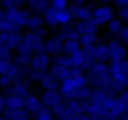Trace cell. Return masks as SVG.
Segmentation results:
<instances>
[{
  "mask_svg": "<svg viewBox=\"0 0 128 120\" xmlns=\"http://www.w3.org/2000/svg\"><path fill=\"white\" fill-rule=\"evenodd\" d=\"M116 18H120L122 22H126V24H128V6H124V8H118Z\"/></svg>",
  "mask_w": 128,
  "mask_h": 120,
  "instance_id": "obj_33",
  "label": "cell"
},
{
  "mask_svg": "<svg viewBox=\"0 0 128 120\" xmlns=\"http://www.w3.org/2000/svg\"><path fill=\"white\" fill-rule=\"evenodd\" d=\"M59 38L63 42H73V40H79V34L75 30V26H65L61 30V34H59Z\"/></svg>",
  "mask_w": 128,
  "mask_h": 120,
  "instance_id": "obj_21",
  "label": "cell"
},
{
  "mask_svg": "<svg viewBox=\"0 0 128 120\" xmlns=\"http://www.w3.org/2000/svg\"><path fill=\"white\" fill-rule=\"evenodd\" d=\"M53 63H51V55H48L46 51H42V53H36L32 57V63H30V69L34 71H40V73H48V69L51 67Z\"/></svg>",
  "mask_w": 128,
  "mask_h": 120,
  "instance_id": "obj_8",
  "label": "cell"
},
{
  "mask_svg": "<svg viewBox=\"0 0 128 120\" xmlns=\"http://www.w3.org/2000/svg\"><path fill=\"white\" fill-rule=\"evenodd\" d=\"M24 108L30 112V114H36V112H40L44 104H42V96H38V94H28L26 96V102H24Z\"/></svg>",
  "mask_w": 128,
  "mask_h": 120,
  "instance_id": "obj_15",
  "label": "cell"
},
{
  "mask_svg": "<svg viewBox=\"0 0 128 120\" xmlns=\"http://www.w3.org/2000/svg\"><path fill=\"white\" fill-rule=\"evenodd\" d=\"M30 10L24 8H14V10H4V18L0 20V30L6 34H20L22 28L28 26L30 20Z\"/></svg>",
  "mask_w": 128,
  "mask_h": 120,
  "instance_id": "obj_1",
  "label": "cell"
},
{
  "mask_svg": "<svg viewBox=\"0 0 128 120\" xmlns=\"http://www.w3.org/2000/svg\"><path fill=\"white\" fill-rule=\"evenodd\" d=\"M0 120H10V118H8V116H6V114H4V116H0Z\"/></svg>",
  "mask_w": 128,
  "mask_h": 120,
  "instance_id": "obj_40",
  "label": "cell"
},
{
  "mask_svg": "<svg viewBox=\"0 0 128 120\" xmlns=\"http://www.w3.org/2000/svg\"><path fill=\"white\" fill-rule=\"evenodd\" d=\"M26 4H28V10H30V14L44 16V14L49 10V6H51V0H28Z\"/></svg>",
  "mask_w": 128,
  "mask_h": 120,
  "instance_id": "obj_13",
  "label": "cell"
},
{
  "mask_svg": "<svg viewBox=\"0 0 128 120\" xmlns=\"http://www.w3.org/2000/svg\"><path fill=\"white\" fill-rule=\"evenodd\" d=\"M69 10H71V14H73V18H75L77 22L91 20V18H93V8L87 6V4H73Z\"/></svg>",
  "mask_w": 128,
  "mask_h": 120,
  "instance_id": "obj_12",
  "label": "cell"
},
{
  "mask_svg": "<svg viewBox=\"0 0 128 120\" xmlns=\"http://www.w3.org/2000/svg\"><path fill=\"white\" fill-rule=\"evenodd\" d=\"M42 104L46 106V108H49V110H53V108L63 104V94H61L59 90H44V94H42Z\"/></svg>",
  "mask_w": 128,
  "mask_h": 120,
  "instance_id": "obj_10",
  "label": "cell"
},
{
  "mask_svg": "<svg viewBox=\"0 0 128 120\" xmlns=\"http://www.w3.org/2000/svg\"><path fill=\"white\" fill-rule=\"evenodd\" d=\"M118 100H120V106H122V112H124V116H126V114H128V89L124 90V92H120Z\"/></svg>",
  "mask_w": 128,
  "mask_h": 120,
  "instance_id": "obj_30",
  "label": "cell"
},
{
  "mask_svg": "<svg viewBox=\"0 0 128 120\" xmlns=\"http://www.w3.org/2000/svg\"><path fill=\"white\" fill-rule=\"evenodd\" d=\"M12 65H14V59L12 61H0V77L8 75L10 69H12Z\"/></svg>",
  "mask_w": 128,
  "mask_h": 120,
  "instance_id": "obj_31",
  "label": "cell"
},
{
  "mask_svg": "<svg viewBox=\"0 0 128 120\" xmlns=\"http://www.w3.org/2000/svg\"><path fill=\"white\" fill-rule=\"evenodd\" d=\"M91 57L93 61H104L108 59V44H96L91 47Z\"/></svg>",
  "mask_w": 128,
  "mask_h": 120,
  "instance_id": "obj_16",
  "label": "cell"
},
{
  "mask_svg": "<svg viewBox=\"0 0 128 120\" xmlns=\"http://www.w3.org/2000/svg\"><path fill=\"white\" fill-rule=\"evenodd\" d=\"M24 102H26V98H22V96L12 94V92L6 90V110H22Z\"/></svg>",
  "mask_w": 128,
  "mask_h": 120,
  "instance_id": "obj_17",
  "label": "cell"
},
{
  "mask_svg": "<svg viewBox=\"0 0 128 120\" xmlns=\"http://www.w3.org/2000/svg\"><path fill=\"white\" fill-rule=\"evenodd\" d=\"M6 114V92H0V116Z\"/></svg>",
  "mask_w": 128,
  "mask_h": 120,
  "instance_id": "obj_34",
  "label": "cell"
},
{
  "mask_svg": "<svg viewBox=\"0 0 128 120\" xmlns=\"http://www.w3.org/2000/svg\"><path fill=\"white\" fill-rule=\"evenodd\" d=\"M63 40L59 38V36H55V38H48L46 40V44H44V51L48 53V55H55V57H59V55H63Z\"/></svg>",
  "mask_w": 128,
  "mask_h": 120,
  "instance_id": "obj_11",
  "label": "cell"
},
{
  "mask_svg": "<svg viewBox=\"0 0 128 120\" xmlns=\"http://www.w3.org/2000/svg\"><path fill=\"white\" fill-rule=\"evenodd\" d=\"M59 79L53 75L51 71H48V73H44L42 75V79H40V85L44 87V90H59Z\"/></svg>",
  "mask_w": 128,
  "mask_h": 120,
  "instance_id": "obj_14",
  "label": "cell"
},
{
  "mask_svg": "<svg viewBox=\"0 0 128 120\" xmlns=\"http://www.w3.org/2000/svg\"><path fill=\"white\" fill-rule=\"evenodd\" d=\"M51 73L57 77L59 81L69 79V77L75 73V67H73L71 57H67V55H59V57H55V59H53V67H51Z\"/></svg>",
  "mask_w": 128,
  "mask_h": 120,
  "instance_id": "obj_5",
  "label": "cell"
},
{
  "mask_svg": "<svg viewBox=\"0 0 128 120\" xmlns=\"http://www.w3.org/2000/svg\"><path fill=\"white\" fill-rule=\"evenodd\" d=\"M8 92H12V94H18V96L26 98L28 94H32V92H30V83H28L26 79H22V81H16V83L12 85V89H8Z\"/></svg>",
  "mask_w": 128,
  "mask_h": 120,
  "instance_id": "obj_18",
  "label": "cell"
},
{
  "mask_svg": "<svg viewBox=\"0 0 128 120\" xmlns=\"http://www.w3.org/2000/svg\"><path fill=\"white\" fill-rule=\"evenodd\" d=\"M112 18H116V14H114L112 6H108V4H96L93 8V18L91 20L96 26H106Z\"/></svg>",
  "mask_w": 128,
  "mask_h": 120,
  "instance_id": "obj_6",
  "label": "cell"
},
{
  "mask_svg": "<svg viewBox=\"0 0 128 120\" xmlns=\"http://www.w3.org/2000/svg\"><path fill=\"white\" fill-rule=\"evenodd\" d=\"M89 81L95 85V89L98 90H108L112 83V77H110V67L102 61H95L93 67L89 69Z\"/></svg>",
  "mask_w": 128,
  "mask_h": 120,
  "instance_id": "obj_2",
  "label": "cell"
},
{
  "mask_svg": "<svg viewBox=\"0 0 128 120\" xmlns=\"http://www.w3.org/2000/svg\"><path fill=\"white\" fill-rule=\"evenodd\" d=\"M75 18L71 14V10H55V8H51L49 6V10L44 14V22H46V26L49 28H57V26H71V22H73Z\"/></svg>",
  "mask_w": 128,
  "mask_h": 120,
  "instance_id": "obj_4",
  "label": "cell"
},
{
  "mask_svg": "<svg viewBox=\"0 0 128 120\" xmlns=\"http://www.w3.org/2000/svg\"><path fill=\"white\" fill-rule=\"evenodd\" d=\"M44 16H36V14H32L30 16V20H28V30H32V32H36V30H44Z\"/></svg>",
  "mask_w": 128,
  "mask_h": 120,
  "instance_id": "obj_22",
  "label": "cell"
},
{
  "mask_svg": "<svg viewBox=\"0 0 128 120\" xmlns=\"http://www.w3.org/2000/svg\"><path fill=\"white\" fill-rule=\"evenodd\" d=\"M128 57V51H126V45L122 44L118 38H114L108 42V61H124Z\"/></svg>",
  "mask_w": 128,
  "mask_h": 120,
  "instance_id": "obj_7",
  "label": "cell"
},
{
  "mask_svg": "<svg viewBox=\"0 0 128 120\" xmlns=\"http://www.w3.org/2000/svg\"><path fill=\"white\" fill-rule=\"evenodd\" d=\"M95 2H96V4H110L112 0H95Z\"/></svg>",
  "mask_w": 128,
  "mask_h": 120,
  "instance_id": "obj_37",
  "label": "cell"
},
{
  "mask_svg": "<svg viewBox=\"0 0 128 120\" xmlns=\"http://www.w3.org/2000/svg\"><path fill=\"white\" fill-rule=\"evenodd\" d=\"M71 2H73V4H87L89 0H71Z\"/></svg>",
  "mask_w": 128,
  "mask_h": 120,
  "instance_id": "obj_38",
  "label": "cell"
},
{
  "mask_svg": "<svg viewBox=\"0 0 128 120\" xmlns=\"http://www.w3.org/2000/svg\"><path fill=\"white\" fill-rule=\"evenodd\" d=\"M118 40H120V42H122L124 45L128 44V24H124V28H122V32H120V36H118Z\"/></svg>",
  "mask_w": 128,
  "mask_h": 120,
  "instance_id": "obj_35",
  "label": "cell"
},
{
  "mask_svg": "<svg viewBox=\"0 0 128 120\" xmlns=\"http://www.w3.org/2000/svg\"><path fill=\"white\" fill-rule=\"evenodd\" d=\"M32 57H34V55H26V53H16V57H14V63H18V65H20V67H24V69H30Z\"/></svg>",
  "mask_w": 128,
  "mask_h": 120,
  "instance_id": "obj_26",
  "label": "cell"
},
{
  "mask_svg": "<svg viewBox=\"0 0 128 120\" xmlns=\"http://www.w3.org/2000/svg\"><path fill=\"white\" fill-rule=\"evenodd\" d=\"M28 0H0V8L2 10H14V8H22V4H26Z\"/></svg>",
  "mask_w": 128,
  "mask_h": 120,
  "instance_id": "obj_25",
  "label": "cell"
},
{
  "mask_svg": "<svg viewBox=\"0 0 128 120\" xmlns=\"http://www.w3.org/2000/svg\"><path fill=\"white\" fill-rule=\"evenodd\" d=\"M122 28H124V22L120 20V18H112L110 22L106 24V32L110 34V36H120V32H122Z\"/></svg>",
  "mask_w": 128,
  "mask_h": 120,
  "instance_id": "obj_20",
  "label": "cell"
},
{
  "mask_svg": "<svg viewBox=\"0 0 128 120\" xmlns=\"http://www.w3.org/2000/svg\"><path fill=\"white\" fill-rule=\"evenodd\" d=\"M51 8H55V10H69L71 8V0H51Z\"/></svg>",
  "mask_w": 128,
  "mask_h": 120,
  "instance_id": "obj_29",
  "label": "cell"
},
{
  "mask_svg": "<svg viewBox=\"0 0 128 120\" xmlns=\"http://www.w3.org/2000/svg\"><path fill=\"white\" fill-rule=\"evenodd\" d=\"M120 120H128V114H126V116H122V118H120Z\"/></svg>",
  "mask_w": 128,
  "mask_h": 120,
  "instance_id": "obj_41",
  "label": "cell"
},
{
  "mask_svg": "<svg viewBox=\"0 0 128 120\" xmlns=\"http://www.w3.org/2000/svg\"><path fill=\"white\" fill-rule=\"evenodd\" d=\"M14 83H16V81H14V79H12V77H8V75H4V77H0V87H2V89H12V85H14Z\"/></svg>",
  "mask_w": 128,
  "mask_h": 120,
  "instance_id": "obj_32",
  "label": "cell"
},
{
  "mask_svg": "<svg viewBox=\"0 0 128 120\" xmlns=\"http://www.w3.org/2000/svg\"><path fill=\"white\" fill-rule=\"evenodd\" d=\"M34 120H55V114H53V110H49V108L44 106L40 112L34 114Z\"/></svg>",
  "mask_w": 128,
  "mask_h": 120,
  "instance_id": "obj_27",
  "label": "cell"
},
{
  "mask_svg": "<svg viewBox=\"0 0 128 120\" xmlns=\"http://www.w3.org/2000/svg\"><path fill=\"white\" fill-rule=\"evenodd\" d=\"M126 89H128V77H126Z\"/></svg>",
  "mask_w": 128,
  "mask_h": 120,
  "instance_id": "obj_42",
  "label": "cell"
},
{
  "mask_svg": "<svg viewBox=\"0 0 128 120\" xmlns=\"http://www.w3.org/2000/svg\"><path fill=\"white\" fill-rule=\"evenodd\" d=\"M126 61H128V57H126Z\"/></svg>",
  "mask_w": 128,
  "mask_h": 120,
  "instance_id": "obj_43",
  "label": "cell"
},
{
  "mask_svg": "<svg viewBox=\"0 0 128 120\" xmlns=\"http://www.w3.org/2000/svg\"><path fill=\"white\" fill-rule=\"evenodd\" d=\"M12 51H14L12 47L0 44V61H12L14 59V53H12Z\"/></svg>",
  "mask_w": 128,
  "mask_h": 120,
  "instance_id": "obj_28",
  "label": "cell"
},
{
  "mask_svg": "<svg viewBox=\"0 0 128 120\" xmlns=\"http://www.w3.org/2000/svg\"><path fill=\"white\" fill-rule=\"evenodd\" d=\"M79 44L81 47H93L96 45V34H85V36H79Z\"/></svg>",
  "mask_w": 128,
  "mask_h": 120,
  "instance_id": "obj_24",
  "label": "cell"
},
{
  "mask_svg": "<svg viewBox=\"0 0 128 120\" xmlns=\"http://www.w3.org/2000/svg\"><path fill=\"white\" fill-rule=\"evenodd\" d=\"M91 81H89V75H85L83 71L79 69H75V73L69 77V79H63L61 83H59V92L63 94V96H69L71 98V94L75 92V90H79L81 87H87Z\"/></svg>",
  "mask_w": 128,
  "mask_h": 120,
  "instance_id": "obj_3",
  "label": "cell"
},
{
  "mask_svg": "<svg viewBox=\"0 0 128 120\" xmlns=\"http://www.w3.org/2000/svg\"><path fill=\"white\" fill-rule=\"evenodd\" d=\"M75 30L79 36H85V34H96L98 32V26H96L93 20H83V22H77L75 24Z\"/></svg>",
  "mask_w": 128,
  "mask_h": 120,
  "instance_id": "obj_19",
  "label": "cell"
},
{
  "mask_svg": "<svg viewBox=\"0 0 128 120\" xmlns=\"http://www.w3.org/2000/svg\"><path fill=\"white\" fill-rule=\"evenodd\" d=\"M79 49H81L79 40H73V42H65V44H63V55L71 57V55H75Z\"/></svg>",
  "mask_w": 128,
  "mask_h": 120,
  "instance_id": "obj_23",
  "label": "cell"
},
{
  "mask_svg": "<svg viewBox=\"0 0 128 120\" xmlns=\"http://www.w3.org/2000/svg\"><path fill=\"white\" fill-rule=\"evenodd\" d=\"M118 8H124V6H128V0H112Z\"/></svg>",
  "mask_w": 128,
  "mask_h": 120,
  "instance_id": "obj_36",
  "label": "cell"
},
{
  "mask_svg": "<svg viewBox=\"0 0 128 120\" xmlns=\"http://www.w3.org/2000/svg\"><path fill=\"white\" fill-rule=\"evenodd\" d=\"M2 18H4V10L0 8V20H2Z\"/></svg>",
  "mask_w": 128,
  "mask_h": 120,
  "instance_id": "obj_39",
  "label": "cell"
},
{
  "mask_svg": "<svg viewBox=\"0 0 128 120\" xmlns=\"http://www.w3.org/2000/svg\"><path fill=\"white\" fill-rule=\"evenodd\" d=\"M110 77L112 81H118L126 87V77H128V61H114L110 65Z\"/></svg>",
  "mask_w": 128,
  "mask_h": 120,
  "instance_id": "obj_9",
  "label": "cell"
}]
</instances>
